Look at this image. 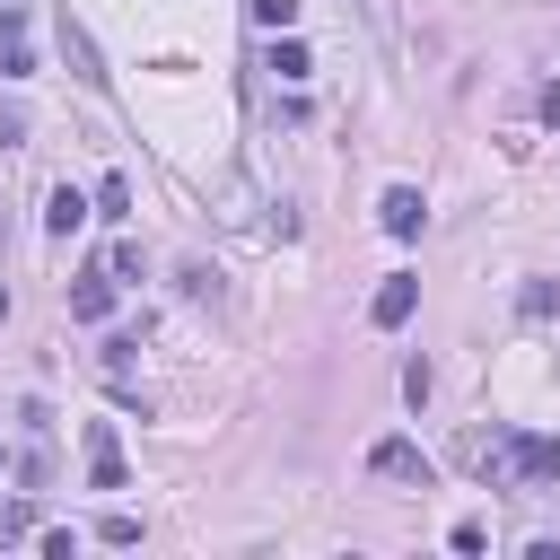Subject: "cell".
I'll return each mask as SVG.
<instances>
[{"mask_svg":"<svg viewBox=\"0 0 560 560\" xmlns=\"http://www.w3.org/2000/svg\"><path fill=\"white\" fill-rule=\"evenodd\" d=\"M18 534H35V508L18 499V508H0V542H18Z\"/></svg>","mask_w":560,"mask_h":560,"instance_id":"14","label":"cell"},{"mask_svg":"<svg viewBox=\"0 0 560 560\" xmlns=\"http://www.w3.org/2000/svg\"><path fill=\"white\" fill-rule=\"evenodd\" d=\"M18 140H26V105H9V96H0V149H18Z\"/></svg>","mask_w":560,"mask_h":560,"instance_id":"16","label":"cell"},{"mask_svg":"<svg viewBox=\"0 0 560 560\" xmlns=\"http://www.w3.org/2000/svg\"><path fill=\"white\" fill-rule=\"evenodd\" d=\"M61 52H70V70H79L88 88H105V61H96V44H88V26H79L70 9H61Z\"/></svg>","mask_w":560,"mask_h":560,"instance_id":"7","label":"cell"},{"mask_svg":"<svg viewBox=\"0 0 560 560\" xmlns=\"http://www.w3.org/2000/svg\"><path fill=\"white\" fill-rule=\"evenodd\" d=\"M542 122H560V79H551V88H542Z\"/></svg>","mask_w":560,"mask_h":560,"instance_id":"18","label":"cell"},{"mask_svg":"<svg viewBox=\"0 0 560 560\" xmlns=\"http://www.w3.org/2000/svg\"><path fill=\"white\" fill-rule=\"evenodd\" d=\"M79 219H88V192H79V184H52V201H44V228H52V236H79Z\"/></svg>","mask_w":560,"mask_h":560,"instance_id":"8","label":"cell"},{"mask_svg":"<svg viewBox=\"0 0 560 560\" xmlns=\"http://www.w3.org/2000/svg\"><path fill=\"white\" fill-rule=\"evenodd\" d=\"M96 210H105V219H131V184L105 175V184H96Z\"/></svg>","mask_w":560,"mask_h":560,"instance_id":"13","label":"cell"},{"mask_svg":"<svg viewBox=\"0 0 560 560\" xmlns=\"http://www.w3.org/2000/svg\"><path fill=\"white\" fill-rule=\"evenodd\" d=\"M96 534H105V542H140V516H131V508H114V516H105Z\"/></svg>","mask_w":560,"mask_h":560,"instance_id":"15","label":"cell"},{"mask_svg":"<svg viewBox=\"0 0 560 560\" xmlns=\"http://www.w3.org/2000/svg\"><path fill=\"white\" fill-rule=\"evenodd\" d=\"M245 9H254V26H271V35L298 26V0H245Z\"/></svg>","mask_w":560,"mask_h":560,"instance_id":"12","label":"cell"},{"mask_svg":"<svg viewBox=\"0 0 560 560\" xmlns=\"http://www.w3.org/2000/svg\"><path fill=\"white\" fill-rule=\"evenodd\" d=\"M376 219H385V236H402V245H411V236H420V228H429V201H420V192H411V184H394V192H385V201H376Z\"/></svg>","mask_w":560,"mask_h":560,"instance_id":"5","label":"cell"},{"mask_svg":"<svg viewBox=\"0 0 560 560\" xmlns=\"http://www.w3.org/2000/svg\"><path fill=\"white\" fill-rule=\"evenodd\" d=\"M490 472L499 481H560V438H542V429H499V455H490Z\"/></svg>","mask_w":560,"mask_h":560,"instance_id":"1","label":"cell"},{"mask_svg":"<svg viewBox=\"0 0 560 560\" xmlns=\"http://www.w3.org/2000/svg\"><path fill=\"white\" fill-rule=\"evenodd\" d=\"M411 306H420V280H411V271H394V280L368 298V324H376V332H394V324H411Z\"/></svg>","mask_w":560,"mask_h":560,"instance_id":"4","label":"cell"},{"mask_svg":"<svg viewBox=\"0 0 560 560\" xmlns=\"http://www.w3.org/2000/svg\"><path fill=\"white\" fill-rule=\"evenodd\" d=\"M271 70H280V79H306L315 61H306V44H298V35H280V44H271Z\"/></svg>","mask_w":560,"mask_h":560,"instance_id":"10","label":"cell"},{"mask_svg":"<svg viewBox=\"0 0 560 560\" xmlns=\"http://www.w3.org/2000/svg\"><path fill=\"white\" fill-rule=\"evenodd\" d=\"M18 490H52V446H26V464H18Z\"/></svg>","mask_w":560,"mask_h":560,"instance_id":"11","label":"cell"},{"mask_svg":"<svg viewBox=\"0 0 560 560\" xmlns=\"http://www.w3.org/2000/svg\"><path fill=\"white\" fill-rule=\"evenodd\" d=\"M368 472H376V481H402V490H429V481H438V464H429L411 438H376V446H368Z\"/></svg>","mask_w":560,"mask_h":560,"instance_id":"2","label":"cell"},{"mask_svg":"<svg viewBox=\"0 0 560 560\" xmlns=\"http://www.w3.org/2000/svg\"><path fill=\"white\" fill-rule=\"evenodd\" d=\"M70 315H79V324H105V315H114V271H79Z\"/></svg>","mask_w":560,"mask_h":560,"instance_id":"6","label":"cell"},{"mask_svg":"<svg viewBox=\"0 0 560 560\" xmlns=\"http://www.w3.org/2000/svg\"><path fill=\"white\" fill-rule=\"evenodd\" d=\"M0 44H26V9L18 0H0Z\"/></svg>","mask_w":560,"mask_h":560,"instance_id":"17","label":"cell"},{"mask_svg":"<svg viewBox=\"0 0 560 560\" xmlns=\"http://www.w3.org/2000/svg\"><path fill=\"white\" fill-rule=\"evenodd\" d=\"M88 481H96V490H131V464H122L114 420H88Z\"/></svg>","mask_w":560,"mask_h":560,"instance_id":"3","label":"cell"},{"mask_svg":"<svg viewBox=\"0 0 560 560\" xmlns=\"http://www.w3.org/2000/svg\"><path fill=\"white\" fill-rule=\"evenodd\" d=\"M516 315H525V324H551V315H560V289H551V280H525V289H516Z\"/></svg>","mask_w":560,"mask_h":560,"instance_id":"9","label":"cell"}]
</instances>
